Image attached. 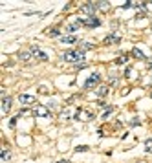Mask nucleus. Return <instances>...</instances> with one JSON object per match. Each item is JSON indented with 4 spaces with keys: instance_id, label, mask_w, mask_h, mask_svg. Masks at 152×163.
<instances>
[{
    "instance_id": "nucleus-14",
    "label": "nucleus",
    "mask_w": 152,
    "mask_h": 163,
    "mask_svg": "<svg viewBox=\"0 0 152 163\" xmlns=\"http://www.w3.org/2000/svg\"><path fill=\"white\" fill-rule=\"evenodd\" d=\"M18 59L24 61V62H28V61L33 59V55H31V52H20V53H18Z\"/></svg>"
},
{
    "instance_id": "nucleus-13",
    "label": "nucleus",
    "mask_w": 152,
    "mask_h": 163,
    "mask_svg": "<svg viewBox=\"0 0 152 163\" xmlns=\"http://www.w3.org/2000/svg\"><path fill=\"white\" fill-rule=\"evenodd\" d=\"M132 55H134L136 59H139V61H148V59H147V55H145L139 48H134V50H132Z\"/></svg>"
},
{
    "instance_id": "nucleus-11",
    "label": "nucleus",
    "mask_w": 152,
    "mask_h": 163,
    "mask_svg": "<svg viewBox=\"0 0 152 163\" xmlns=\"http://www.w3.org/2000/svg\"><path fill=\"white\" fill-rule=\"evenodd\" d=\"M60 42H64V44H75L77 42V37L75 35H62L60 37Z\"/></svg>"
},
{
    "instance_id": "nucleus-7",
    "label": "nucleus",
    "mask_w": 152,
    "mask_h": 163,
    "mask_svg": "<svg viewBox=\"0 0 152 163\" xmlns=\"http://www.w3.org/2000/svg\"><path fill=\"white\" fill-rule=\"evenodd\" d=\"M119 42H121V37L117 33H110V35H106L103 39V44L104 46H114V44H119Z\"/></svg>"
},
{
    "instance_id": "nucleus-5",
    "label": "nucleus",
    "mask_w": 152,
    "mask_h": 163,
    "mask_svg": "<svg viewBox=\"0 0 152 163\" xmlns=\"http://www.w3.org/2000/svg\"><path fill=\"white\" fill-rule=\"evenodd\" d=\"M81 22L86 28H99L101 26V18H97V17H86V18H81Z\"/></svg>"
},
{
    "instance_id": "nucleus-3",
    "label": "nucleus",
    "mask_w": 152,
    "mask_h": 163,
    "mask_svg": "<svg viewBox=\"0 0 152 163\" xmlns=\"http://www.w3.org/2000/svg\"><path fill=\"white\" fill-rule=\"evenodd\" d=\"M33 115H37V118H44V119H50V118H51V112H50L46 106L37 105V106L33 108Z\"/></svg>"
},
{
    "instance_id": "nucleus-27",
    "label": "nucleus",
    "mask_w": 152,
    "mask_h": 163,
    "mask_svg": "<svg viewBox=\"0 0 152 163\" xmlns=\"http://www.w3.org/2000/svg\"><path fill=\"white\" fill-rule=\"evenodd\" d=\"M130 74H132V68L126 66V70H125V77H130Z\"/></svg>"
},
{
    "instance_id": "nucleus-21",
    "label": "nucleus",
    "mask_w": 152,
    "mask_h": 163,
    "mask_svg": "<svg viewBox=\"0 0 152 163\" xmlns=\"http://www.w3.org/2000/svg\"><path fill=\"white\" fill-rule=\"evenodd\" d=\"M128 125H130V127H139L141 121H139V118H132V119L128 121Z\"/></svg>"
},
{
    "instance_id": "nucleus-10",
    "label": "nucleus",
    "mask_w": 152,
    "mask_h": 163,
    "mask_svg": "<svg viewBox=\"0 0 152 163\" xmlns=\"http://www.w3.org/2000/svg\"><path fill=\"white\" fill-rule=\"evenodd\" d=\"M81 24H82V22H81V18H79V20H75V22H72V24L66 26V31H68L70 35H73V31H77V30L81 28Z\"/></svg>"
},
{
    "instance_id": "nucleus-19",
    "label": "nucleus",
    "mask_w": 152,
    "mask_h": 163,
    "mask_svg": "<svg viewBox=\"0 0 152 163\" xmlns=\"http://www.w3.org/2000/svg\"><path fill=\"white\" fill-rule=\"evenodd\" d=\"M126 61H128V57H126V55H121V57H117L114 62H116L117 66H121V64H126Z\"/></svg>"
},
{
    "instance_id": "nucleus-28",
    "label": "nucleus",
    "mask_w": 152,
    "mask_h": 163,
    "mask_svg": "<svg viewBox=\"0 0 152 163\" xmlns=\"http://www.w3.org/2000/svg\"><path fill=\"white\" fill-rule=\"evenodd\" d=\"M57 163H70L68 159H60V161H57Z\"/></svg>"
},
{
    "instance_id": "nucleus-1",
    "label": "nucleus",
    "mask_w": 152,
    "mask_h": 163,
    "mask_svg": "<svg viewBox=\"0 0 152 163\" xmlns=\"http://www.w3.org/2000/svg\"><path fill=\"white\" fill-rule=\"evenodd\" d=\"M62 61H66V62H73V64H82V61H86L84 53L79 52V50H68V52H64L62 53Z\"/></svg>"
},
{
    "instance_id": "nucleus-2",
    "label": "nucleus",
    "mask_w": 152,
    "mask_h": 163,
    "mask_svg": "<svg viewBox=\"0 0 152 163\" xmlns=\"http://www.w3.org/2000/svg\"><path fill=\"white\" fill-rule=\"evenodd\" d=\"M29 52H31V55H33V59H37V61H48V53L46 52H42L37 44H33V46H29Z\"/></svg>"
},
{
    "instance_id": "nucleus-23",
    "label": "nucleus",
    "mask_w": 152,
    "mask_h": 163,
    "mask_svg": "<svg viewBox=\"0 0 152 163\" xmlns=\"http://www.w3.org/2000/svg\"><path fill=\"white\" fill-rule=\"evenodd\" d=\"M86 150H88V147H86V145H79V147L75 149V152H86Z\"/></svg>"
},
{
    "instance_id": "nucleus-22",
    "label": "nucleus",
    "mask_w": 152,
    "mask_h": 163,
    "mask_svg": "<svg viewBox=\"0 0 152 163\" xmlns=\"http://www.w3.org/2000/svg\"><path fill=\"white\" fill-rule=\"evenodd\" d=\"M95 4H97V9H108V8H110L108 2H95Z\"/></svg>"
},
{
    "instance_id": "nucleus-4",
    "label": "nucleus",
    "mask_w": 152,
    "mask_h": 163,
    "mask_svg": "<svg viewBox=\"0 0 152 163\" xmlns=\"http://www.w3.org/2000/svg\"><path fill=\"white\" fill-rule=\"evenodd\" d=\"M99 83H101V74H97V72H95V74H92L88 79L84 81V88H86V90H90V88L97 86Z\"/></svg>"
},
{
    "instance_id": "nucleus-29",
    "label": "nucleus",
    "mask_w": 152,
    "mask_h": 163,
    "mask_svg": "<svg viewBox=\"0 0 152 163\" xmlns=\"http://www.w3.org/2000/svg\"><path fill=\"white\" fill-rule=\"evenodd\" d=\"M148 68H150V70H152V61H148Z\"/></svg>"
},
{
    "instance_id": "nucleus-24",
    "label": "nucleus",
    "mask_w": 152,
    "mask_h": 163,
    "mask_svg": "<svg viewBox=\"0 0 152 163\" xmlns=\"http://www.w3.org/2000/svg\"><path fill=\"white\" fill-rule=\"evenodd\" d=\"M112 110H114L112 106H110V108H106V112L103 114V119H106V118H108V115H110V114H112Z\"/></svg>"
},
{
    "instance_id": "nucleus-17",
    "label": "nucleus",
    "mask_w": 152,
    "mask_h": 163,
    "mask_svg": "<svg viewBox=\"0 0 152 163\" xmlns=\"http://www.w3.org/2000/svg\"><path fill=\"white\" fill-rule=\"evenodd\" d=\"M0 158H2L4 161H9V159H11V150H9V149L6 147V149L2 150V154H0Z\"/></svg>"
},
{
    "instance_id": "nucleus-18",
    "label": "nucleus",
    "mask_w": 152,
    "mask_h": 163,
    "mask_svg": "<svg viewBox=\"0 0 152 163\" xmlns=\"http://www.w3.org/2000/svg\"><path fill=\"white\" fill-rule=\"evenodd\" d=\"M108 81H110V84L116 86V84L119 83V75H117V74H110V75H108Z\"/></svg>"
},
{
    "instance_id": "nucleus-26",
    "label": "nucleus",
    "mask_w": 152,
    "mask_h": 163,
    "mask_svg": "<svg viewBox=\"0 0 152 163\" xmlns=\"http://www.w3.org/2000/svg\"><path fill=\"white\" fill-rule=\"evenodd\" d=\"M97 105H99L101 108H110V105H108V103H104V101H99Z\"/></svg>"
},
{
    "instance_id": "nucleus-16",
    "label": "nucleus",
    "mask_w": 152,
    "mask_h": 163,
    "mask_svg": "<svg viewBox=\"0 0 152 163\" xmlns=\"http://www.w3.org/2000/svg\"><path fill=\"white\" fill-rule=\"evenodd\" d=\"M48 35H50V37H62V35H60V30H59V26H53L51 30H48Z\"/></svg>"
},
{
    "instance_id": "nucleus-6",
    "label": "nucleus",
    "mask_w": 152,
    "mask_h": 163,
    "mask_svg": "<svg viewBox=\"0 0 152 163\" xmlns=\"http://www.w3.org/2000/svg\"><path fill=\"white\" fill-rule=\"evenodd\" d=\"M81 11L84 15H88V17H94V13L97 11V4L95 2H86V4L81 6Z\"/></svg>"
},
{
    "instance_id": "nucleus-20",
    "label": "nucleus",
    "mask_w": 152,
    "mask_h": 163,
    "mask_svg": "<svg viewBox=\"0 0 152 163\" xmlns=\"http://www.w3.org/2000/svg\"><path fill=\"white\" fill-rule=\"evenodd\" d=\"M145 152H152V137H148L145 141Z\"/></svg>"
},
{
    "instance_id": "nucleus-12",
    "label": "nucleus",
    "mask_w": 152,
    "mask_h": 163,
    "mask_svg": "<svg viewBox=\"0 0 152 163\" xmlns=\"http://www.w3.org/2000/svg\"><path fill=\"white\" fill-rule=\"evenodd\" d=\"M108 92H110V90H108V86L103 84V86H99V88L95 90V94H97L99 97H106V96H108Z\"/></svg>"
},
{
    "instance_id": "nucleus-15",
    "label": "nucleus",
    "mask_w": 152,
    "mask_h": 163,
    "mask_svg": "<svg viewBox=\"0 0 152 163\" xmlns=\"http://www.w3.org/2000/svg\"><path fill=\"white\" fill-rule=\"evenodd\" d=\"M92 48H94V44H92V42H81V46H79V48H77V50L84 53L86 50H92Z\"/></svg>"
},
{
    "instance_id": "nucleus-9",
    "label": "nucleus",
    "mask_w": 152,
    "mask_h": 163,
    "mask_svg": "<svg viewBox=\"0 0 152 163\" xmlns=\"http://www.w3.org/2000/svg\"><path fill=\"white\" fill-rule=\"evenodd\" d=\"M11 103H13V99H11L9 96H4V97H2V112H4V114H8V112L11 110Z\"/></svg>"
},
{
    "instance_id": "nucleus-30",
    "label": "nucleus",
    "mask_w": 152,
    "mask_h": 163,
    "mask_svg": "<svg viewBox=\"0 0 152 163\" xmlns=\"http://www.w3.org/2000/svg\"><path fill=\"white\" fill-rule=\"evenodd\" d=\"M150 97H152V90H150Z\"/></svg>"
},
{
    "instance_id": "nucleus-25",
    "label": "nucleus",
    "mask_w": 152,
    "mask_h": 163,
    "mask_svg": "<svg viewBox=\"0 0 152 163\" xmlns=\"http://www.w3.org/2000/svg\"><path fill=\"white\" fill-rule=\"evenodd\" d=\"M17 119H18V115H15V118H11V121H9V127L13 128L15 125H17Z\"/></svg>"
},
{
    "instance_id": "nucleus-8",
    "label": "nucleus",
    "mask_w": 152,
    "mask_h": 163,
    "mask_svg": "<svg viewBox=\"0 0 152 163\" xmlns=\"http://www.w3.org/2000/svg\"><path fill=\"white\" fill-rule=\"evenodd\" d=\"M18 101L22 103V105H26V106L35 105V97H33V96H28V94H20V96H18Z\"/></svg>"
}]
</instances>
